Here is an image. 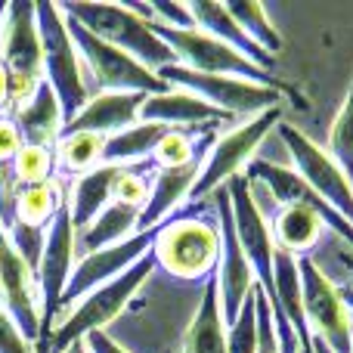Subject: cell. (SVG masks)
<instances>
[{"label": "cell", "mask_w": 353, "mask_h": 353, "mask_svg": "<svg viewBox=\"0 0 353 353\" xmlns=\"http://www.w3.org/2000/svg\"><path fill=\"white\" fill-rule=\"evenodd\" d=\"M168 353H171V350H168Z\"/></svg>", "instance_id": "43"}, {"label": "cell", "mask_w": 353, "mask_h": 353, "mask_svg": "<svg viewBox=\"0 0 353 353\" xmlns=\"http://www.w3.org/2000/svg\"><path fill=\"white\" fill-rule=\"evenodd\" d=\"M103 149H105V137L99 134H68L59 137L53 155H56V180L59 174L65 176H81L93 168L103 165Z\"/></svg>", "instance_id": "28"}, {"label": "cell", "mask_w": 353, "mask_h": 353, "mask_svg": "<svg viewBox=\"0 0 353 353\" xmlns=\"http://www.w3.org/2000/svg\"><path fill=\"white\" fill-rule=\"evenodd\" d=\"M0 307L10 313L22 338L37 347L41 341V294L37 279L28 270V263L12 248L6 230L0 226Z\"/></svg>", "instance_id": "16"}, {"label": "cell", "mask_w": 353, "mask_h": 353, "mask_svg": "<svg viewBox=\"0 0 353 353\" xmlns=\"http://www.w3.org/2000/svg\"><path fill=\"white\" fill-rule=\"evenodd\" d=\"M152 31H155V37H161V41L174 50L176 62L192 68V72L232 74V78H245V81H254V84L273 87V90L285 93V87L273 78V72L254 65V62L245 59L239 50H232L230 43L217 41V37L205 34V31H199V28L180 31V28H168V25H161V22H152Z\"/></svg>", "instance_id": "8"}, {"label": "cell", "mask_w": 353, "mask_h": 353, "mask_svg": "<svg viewBox=\"0 0 353 353\" xmlns=\"http://www.w3.org/2000/svg\"><path fill=\"white\" fill-rule=\"evenodd\" d=\"M65 25L74 41V50H78V56H81V65L90 74V78H87L90 97L93 93H109V90L112 93H143V97L171 90V84H165L155 72L140 65V62H137L134 56H128L124 50L99 41V37L90 34L81 22H74L72 16H65Z\"/></svg>", "instance_id": "5"}, {"label": "cell", "mask_w": 353, "mask_h": 353, "mask_svg": "<svg viewBox=\"0 0 353 353\" xmlns=\"http://www.w3.org/2000/svg\"><path fill=\"white\" fill-rule=\"evenodd\" d=\"M0 62L10 74V115L43 84V47L37 31V3L12 0L0 16Z\"/></svg>", "instance_id": "3"}, {"label": "cell", "mask_w": 353, "mask_h": 353, "mask_svg": "<svg viewBox=\"0 0 353 353\" xmlns=\"http://www.w3.org/2000/svg\"><path fill=\"white\" fill-rule=\"evenodd\" d=\"M310 347H313V353H332L325 347V341H319V338H310Z\"/></svg>", "instance_id": "40"}, {"label": "cell", "mask_w": 353, "mask_h": 353, "mask_svg": "<svg viewBox=\"0 0 353 353\" xmlns=\"http://www.w3.org/2000/svg\"><path fill=\"white\" fill-rule=\"evenodd\" d=\"M279 121H282V105L279 109H267V112H261V115L248 118V121L236 124V128L223 130V134L214 140L211 152H208V159H205V168H201L192 192H189V205L205 201L208 195L217 192L226 180H232L236 174H245L248 161L254 159L261 143L273 134Z\"/></svg>", "instance_id": "7"}, {"label": "cell", "mask_w": 353, "mask_h": 353, "mask_svg": "<svg viewBox=\"0 0 353 353\" xmlns=\"http://www.w3.org/2000/svg\"><path fill=\"white\" fill-rule=\"evenodd\" d=\"M325 152L338 161V168L353 183V84H350L347 97H344L341 112L335 115V124L329 130V149Z\"/></svg>", "instance_id": "31"}, {"label": "cell", "mask_w": 353, "mask_h": 353, "mask_svg": "<svg viewBox=\"0 0 353 353\" xmlns=\"http://www.w3.org/2000/svg\"><path fill=\"white\" fill-rule=\"evenodd\" d=\"M301 353H313V347H301Z\"/></svg>", "instance_id": "42"}, {"label": "cell", "mask_w": 353, "mask_h": 353, "mask_svg": "<svg viewBox=\"0 0 353 353\" xmlns=\"http://www.w3.org/2000/svg\"><path fill=\"white\" fill-rule=\"evenodd\" d=\"M341 288V298H344V304L350 307V313H353V285H338Z\"/></svg>", "instance_id": "38"}, {"label": "cell", "mask_w": 353, "mask_h": 353, "mask_svg": "<svg viewBox=\"0 0 353 353\" xmlns=\"http://www.w3.org/2000/svg\"><path fill=\"white\" fill-rule=\"evenodd\" d=\"M341 263H344V270H347L350 279H353V251H341Z\"/></svg>", "instance_id": "39"}, {"label": "cell", "mask_w": 353, "mask_h": 353, "mask_svg": "<svg viewBox=\"0 0 353 353\" xmlns=\"http://www.w3.org/2000/svg\"><path fill=\"white\" fill-rule=\"evenodd\" d=\"M143 93H93L87 99V105L72 118L68 124H62V134H99V137H112L121 130L134 128L140 121V109H143Z\"/></svg>", "instance_id": "18"}, {"label": "cell", "mask_w": 353, "mask_h": 353, "mask_svg": "<svg viewBox=\"0 0 353 353\" xmlns=\"http://www.w3.org/2000/svg\"><path fill=\"white\" fill-rule=\"evenodd\" d=\"M159 78L171 87H180V90H189L195 93L199 99H205L208 105H214L217 112L230 115L232 121L236 118H254L267 109H279L285 93L282 90H273V87H263V84H254V81H245V78H232V74H201V72H192V68L174 65L161 68Z\"/></svg>", "instance_id": "6"}, {"label": "cell", "mask_w": 353, "mask_h": 353, "mask_svg": "<svg viewBox=\"0 0 353 353\" xmlns=\"http://www.w3.org/2000/svg\"><path fill=\"white\" fill-rule=\"evenodd\" d=\"M65 186L62 180H50V183H37V186H19L16 192V211H12V223H25V226H37V230H50L56 211L65 201ZM10 223V226H12ZM6 226V230H10Z\"/></svg>", "instance_id": "26"}, {"label": "cell", "mask_w": 353, "mask_h": 353, "mask_svg": "<svg viewBox=\"0 0 353 353\" xmlns=\"http://www.w3.org/2000/svg\"><path fill=\"white\" fill-rule=\"evenodd\" d=\"M223 186H226V192H230V205H232V230H236L239 245H242L245 257H248L251 270H254L257 285L267 294H273L276 245H273V236H270V220L263 217V211L257 208L245 174H236L232 180H226Z\"/></svg>", "instance_id": "13"}, {"label": "cell", "mask_w": 353, "mask_h": 353, "mask_svg": "<svg viewBox=\"0 0 353 353\" xmlns=\"http://www.w3.org/2000/svg\"><path fill=\"white\" fill-rule=\"evenodd\" d=\"M124 168L128 165H99L72 180V189H68V214H72L74 232L87 230L112 205L115 186L121 180Z\"/></svg>", "instance_id": "20"}, {"label": "cell", "mask_w": 353, "mask_h": 353, "mask_svg": "<svg viewBox=\"0 0 353 353\" xmlns=\"http://www.w3.org/2000/svg\"><path fill=\"white\" fill-rule=\"evenodd\" d=\"M276 134H279L288 159H292L294 174H298L319 199L329 201L347 223H353V183L347 180V174L338 168V161L332 159L323 146H316L304 130L294 128V124L279 121L276 124Z\"/></svg>", "instance_id": "11"}, {"label": "cell", "mask_w": 353, "mask_h": 353, "mask_svg": "<svg viewBox=\"0 0 353 353\" xmlns=\"http://www.w3.org/2000/svg\"><path fill=\"white\" fill-rule=\"evenodd\" d=\"M155 270H165L174 279L201 282L205 285L217 273L220 261V226H217V205L211 214H171L161 226H155L152 242Z\"/></svg>", "instance_id": "1"}, {"label": "cell", "mask_w": 353, "mask_h": 353, "mask_svg": "<svg viewBox=\"0 0 353 353\" xmlns=\"http://www.w3.org/2000/svg\"><path fill=\"white\" fill-rule=\"evenodd\" d=\"M140 208L121 205V201H112L97 220H93L87 230L74 232V254H93L99 248H109L118 245L124 239L137 236V226H140Z\"/></svg>", "instance_id": "25"}, {"label": "cell", "mask_w": 353, "mask_h": 353, "mask_svg": "<svg viewBox=\"0 0 353 353\" xmlns=\"http://www.w3.org/2000/svg\"><path fill=\"white\" fill-rule=\"evenodd\" d=\"M186 6H189V16H192V22H195L199 31H205V34L230 43V47L239 50L245 59H251L254 65L267 68V72L276 68V59L270 53H263V50L257 47L242 28H239L236 19L226 12V3H217V0H189Z\"/></svg>", "instance_id": "21"}, {"label": "cell", "mask_w": 353, "mask_h": 353, "mask_svg": "<svg viewBox=\"0 0 353 353\" xmlns=\"http://www.w3.org/2000/svg\"><path fill=\"white\" fill-rule=\"evenodd\" d=\"M0 353H34V347L22 338V332L16 329V323L3 307H0Z\"/></svg>", "instance_id": "36"}, {"label": "cell", "mask_w": 353, "mask_h": 353, "mask_svg": "<svg viewBox=\"0 0 353 353\" xmlns=\"http://www.w3.org/2000/svg\"><path fill=\"white\" fill-rule=\"evenodd\" d=\"M74 273V226L72 214H68V195L62 208L56 211L53 223L47 230V242H43V254L37 263V294H41V341L34 350L47 344L50 332L62 319V294L68 288V279Z\"/></svg>", "instance_id": "10"}, {"label": "cell", "mask_w": 353, "mask_h": 353, "mask_svg": "<svg viewBox=\"0 0 353 353\" xmlns=\"http://www.w3.org/2000/svg\"><path fill=\"white\" fill-rule=\"evenodd\" d=\"M217 137H220V124H211V128L201 130L199 143H195V152L186 165L152 171V189H149V201L140 214L137 232H146V230L161 226L171 214H176V208H180L183 201H189V192H192V186H195V180H199L201 168H205V159H208V152H211Z\"/></svg>", "instance_id": "15"}, {"label": "cell", "mask_w": 353, "mask_h": 353, "mask_svg": "<svg viewBox=\"0 0 353 353\" xmlns=\"http://www.w3.org/2000/svg\"><path fill=\"white\" fill-rule=\"evenodd\" d=\"M12 176L19 186H37V183L56 180V155L53 149L22 146V152L12 161Z\"/></svg>", "instance_id": "32"}, {"label": "cell", "mask_w": 353, "mask_h": 353, "mask_svg": "<svg viewBox=\"0 0 353 353\" xmlns=\"http://www.w3.org/2000/svg\"><path fill=\"white\" fill-rule=\"evenodd\" d=\"M37 31H41L43 47V81L59 99L62 124H68L87 105L90 87H87V72L81 65V56L68 34L65 12L59 3H50V0L37 3Z\"/></svg>", "instance_id": "4"}, {"label": "cell", "mask_w": 353, "mask_h": 353, "mask_svg": "<svg viewBox=\"0 0 353 353\" xmlns=\"http://www.w3.org/2000/svg\"><path fill=\"white\" fill-rule=\"evenodd\" d=\"M84 344L90 353H130V350H124L109 332H90V335L84 338Z\"/></svg>", "instance_id": "37"}, {"label": "cell", "mask_w": 353, "mask_h": 353, "mask_svg": "<svg viewBox=\"0 0 353 353\" xmlns=\"http://www.w3.org/2000/svg\"><path fill=\"white\" fill-rule=\"evenodd\" d=\"M226 353H257V310H254V288L245 301L236 323L226 325Z\"/></svg>", "instance_id": "33"}, {"label": "cell", "mask_w": 353, "mask_h": 353, "mask_svg": "<svg viewBox=\"0 0 353 353\" xmlns=\"http://www.w3.org/2000/svg\"><path fill=\"white\" fill-rule=\"evenodd\" d=\"M140 121L165 124V128H208V124H230L232 118L208 105L195 93L171 87L165 93H152L143 99Z\"/></svg>", "instance_id": "19"}, {"label": "cell", "mask_w": 353, "mask_h": 353, "mask_svg": "<svg viewBox=\"0 0 353 353\" xmlns=\"http://www.w3.org/2000/svg\"><path fill=\"white\" fill-rule=\"evenodd\" d=\"M298 273L310 335L325 341L332 353H353V313L344 304L341 288L325 276V270L310 254L298 257Z\"/></svg>", "instance_id": "9"}, {"label": "cell", "mask_w": 353, "mask_h": 353, "mask_svg": "<svg viewBox=\"0 0 353 353\" xmlns=\"http://www.w3.org/2000/svg\"><path fill=\"white\" fill-rule=\"evenodd\" d=\"M12 121H16L19 134H22L25 146H41V149H56L62 134V109L56 93L50 90V84L43 81L37 87V93L22 105L19 112H12Z\"/></svg>", "instance_id": "22"}, {"label": "cell", "mask_w": 353, "mask_h": 353, "mask_svg": "<svg viewBox=\"0 0 353 353\" xmlns=\"http://www.w3.org/2000/svg\"><path fill=\"white\" fill-rule=\"evenodd\" d=\"M62 353H90V350H87V344H84V341H78V344H72L68 350H62Z\"/></svg>", "instance_id": "41"}, {"label": "cell", "mask_w": 353, "mask_h": 353, "mask_svg": "<svg viewBox=\"0 0 353 353\" xmlns=\"http://www.w3.org/2000/svg\"><path fill=\"white\" fill-rule=\"evenodd\" d=\"M165 124L137 121L134 128L121 130V134L105 137L103 165H140V161H149L155 143L165 137Z\"/></svg>", "instance_id": "27"}, {"label": "cell", "mask_w": 353, "mask_h": 353, "mask_svg": "<svg viewBox=\"0 0 353 353\" xmlns=\"http://www.w3.org/2000/svg\"><path fill=\"white\" fill-rule=\"evenodd\" d=\"M245 180L248 183H261L270 195H273L276 205H301V208H310L313 214H319L325 226L335 232L338 239L347 242V248H353V223L341 217L335 208L329 205L325 199H319L298 174L294 168H285L279 161H270V159H251L248 168H245Z\"/></svg>", "instance_id": "17"}, {"label": "cell", "mask_w": 353, "mask_h": 353, "mask_svg": "<svg viewBox=\"0 0 353 353\" xmlns=\"http://www.w3.org/2000/svg\"><path fill=\"white\" fill-rule=\"evenodd\" d=\"M214 205H217V226H220V261H217L214 279H217V298H220L223 323L232 325L236 316L242 313L245 301L251 298V288L257 285V279L242 245L236 239V230H232V205H230L226 186H220L214 192Z\"/></svg>", "instance_id": "12"}, {"label": "cell", "mask_w": 353, "mask_h": 353, "mask_svg": "<svg viewBox=\"0 0 353 353\" xmlns=\"http://www.w3.org/2000/svg\"><path fill=\"white\" fill-rule=\"evenodd\" d=\"M267 220H270L273 245L292 257L310 254V248L319 242L325 226L319 220V214H313L310 208H301V205H279Z\"/></svg>", "instance_id": "23"}, {"label": "cell", "mask_w": 353, "mask_h": 353, "mask_svg": "<svg viewBox=\"0 0 353 353\" xmlns=\"http://www.w3.org/2000/svg\"><path fill=\"white\" fill-rule=\"evenodd\" d=\"M180 353H226V323L220 313L217 279H208L201 285V298L195 307V316L183 335Z\"/></svg>", "instance_id": "24"}, {"label": "cell", "mask_w": 353, "mask_h": 353, "mask_svg": "<svg viewBox=\"0 0 353 353\" xmlns=\"http://www.w3.org/2000/svg\"><path fill=\"white\" fill-rule=\"evenodd\" d=\"M146 6H149V12H152V22H161V25H168V28H180V31L195 28L186 3H176V0H152V3H146Z\"/></svg>", "instance_id": "34"}, {"label": "cell", "mask_w": 353, "mask_h": 353, "mask_svg": "<svg viewBox=\"0 0 353 353\" xmlns=\"http://www.w3.org/2000/svg\"><path fill=\"white\" fill-rule=\"evenodd\" d=\"M22 134H19L16 121H12L10 115H0V168L12 165L16 161V155L22 152Z\"/></svg>", "instance_id": "35"}, {"label": "cell", "mask_w": 353, "mask_h": 353, "mask_svg": "<svg viewBox=\"0 0 353 353\" xmlns=\"http://www.w3.org/2000/svg\"><path fill=\"white\" fill-rule=\"evenodd\" d=\"M226 12L236 19V25L257 43V47L263 50V53H270L273 59L279 56L282 34H279V28L270 22L267 6H263V3H251V0H232V3H226Z\"/></svg>", "instance_id": "29"}, {"label": "cell", "mask_w": 353, "mask_h": 353, "mask_svg": "<svg viewBox=\"0 0 353 353\" xmlns=\"http://www.w3.org/2000/svg\"><path fill=\"white\" fill-rule=\"evenodd\" d=\"M152 242H155V230H146V232H137V236L124 239V242H118V245H109V248H99V251H93V254L78 257L74 273H72V279H68V288H65V294H62V316H65L68 307H74L81 298H87V294L97 292L99 285L118 279V276L128 273L134 263H140L143 257L152 251Z\"/></svg>", "instance_id": "14"}, {"label": "cell", "mask_w": 353, "mask_h": 353, "mask_svg": "<svg viewBox=\"0 0 353 353\" xmlns=\"http://www.w3.org/2000/svg\"><path fill=\"white\" fill-rule=\"evenodd\" d=\"M62 12L72 16L74 22H81L90 34H97L99 41L124 50L128 56H134L140 65H146L149 72H155V74L176 62L174 50L168 47L161 37H155L152 19L140 16V12L130 10L128 3L65 0V3H62Z\"/></svg>", "instance_id": "2"}, {"label": "cell", "mask_w": 353, "mask_h": 353, "mask_svg": "<svg viewBox=\"0 0 353 353\" xmlns=\"http://www.w3.org/2000/svg\"><path fill=\"white\" fill-rule=\"evenodd\" d=\"M211 128V124H208ZM201 130L205 128H168L165 137L155 143L152 155H149V165L152 171H165V168H180L192 159L195 143H199Z\"/></svg>", "instance_id": "30"}]
</instances>
